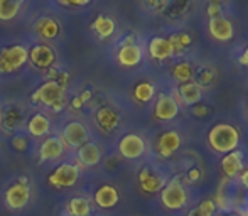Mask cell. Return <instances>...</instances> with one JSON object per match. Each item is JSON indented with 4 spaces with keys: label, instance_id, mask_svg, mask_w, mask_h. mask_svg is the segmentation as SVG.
<instances>
[{
    "label": "cell",
    "instance_id": "7",
    "mask_svg": "<svg viewBox=\"0 0 248 216\" xmlns=\"http://www.w3.org/2000/svg\"><path fill=\"white\" fill-rule=\"evenodd\" d=\"M88 128L79 122H69L64 128H62L61 140L64 142V145H69L73 149H79L85 144H88Z\"/></svg>",
    "mask_w": 248,
    "mask_h": 216
},
{
    "label": "cell",
    "instance_id": "38",
    "mask_svg": "<svg viewBox=\"0 0 248 216\" xmlns=\"http://www.w3.org/2000/svg\"><path fill=\"white\" fill-rule=\"evenodd\" d=\"M230 216H238V215H230Z\"/></svg>",
    "mask_w": 248,
    "mask_h": 216
},
{
    "label": "cell",
    "instance_id": "20",
    "mask_svg": "<svg viewBox=\"0 0 248 216\" xmlns=\"http://www.w3.org/2000/svg\"><path fill=\"white\" fill-rule=\"evenodd\" d=\"M34 31L37 32V36L43 37V39H54L59 36V24L56 22L51 17H41L36 24H34Z\"/></svg>",
    "mask_w": 248,
    "mask_h": 216
},
{
    "label": "cell",
    "instance_id": "33",
    "mask_svg": "<svg viewBox=\"0 0 248 216\" xmlns=\"http://www.w3.org/2000/svg\"><path fill=\"white\" fill-rule=\"evenodd\" d=\"M59 5L62 7H85L88 5V0H59Z\"/></svg>",
    "mask_w": 248,
    "mask_h": 216
},
{
    "label": "cell",
    "instance_id": "30",
    "mask_svg": "<svg viewBox=\"0 0 248 216\" xmlns=\"http://www.w3.org/2000/svg\"><path fill=\"white\" fill-rule=\"evenodd\" d=\"M216 211V203L213 200H204L201 201V203L198 204V206H194L193 210L189 211V215L187 216H213Z\"/></svg>",
    "mask_w": 248,
    "mask_h": 216
},
{
    "label": "cell",
    "instance_id": "37",
    "mask_svg": "<svg viewBox=\"0 0 248 216\" xmlns=\"http://www.w3.org/2000/svg\"><path fill=\"white\" fill-rule=\"evenodd\" d=\"M240 62H242L243 66H248V47L245 49V53L242 54V58H240Z\"/></svg>",
    "mask_w": 248,
    "mask_h": 216
},
{
    "label": "cell",
    "instance_id": "27",
    "mask_svg": "<svg viewBox=\"0 0 248 216\" xmlns=\"http://www.w3.org/2000/svg\"><path fill=\"white\" fill-rule=\"evenodd\" d=\"M170 43V46H172V53L174 56L181 54L183 51H186L187 47L191 46V43H193V39H191L189 34L186 32H177V34H172L170 37H167Z\"/></svg>",
    "mask_w": 248,
    "mask_h": 216
},
{
    "label": "cell",
    "instance_id": "6",
    "mask_svg": "<svg viewBox=\"0 0 248 216\" xmlns=\"http://www.w3.org/2000/svg\"><path fill=\"white\" fill-rule=\"evenodd\" d=\"M31 200V186L27 179H19L16 184L5 191V203L9 204L12 210H20L24 208Z\"/></svg>",
    "mask_w": 248,
    "mask_h": 216
},
{
    "label": "cell",
    "instance_id": "10",
    "mask_svg": "<svg viewBox=\"0 0 248 216\" xmlns=\"http://www.w3.org/2000/svg\"><path fill=\"white\" fill-rule=\"evenodd\" d=\"M202 96V90H201V85L196 81H189V83H184L177 88L176 95H174V100L183 105H196V103L201 100Z\"/></svg>",
    "mask_w": 248,
    "mask_h": 216
},
{
    "label": "cell",
    "instance_id": "17",
    "mask_svg": "<svg viewBox=\"0 0 248 216\" xmlns=\"http://www.w3.org/2000/svg\"><path fill=\"white\" fill-rule=\"evenodd\" d=\"M221 169L228 179L236 177L243 169V154L240 151H233L221 159Z\"/></svg>",
    "mask_w": 248,
    "mask_h": 216
},
{
    "label": "cell",
    "instance_id": "11",
    "mask_svg": "<svg viewBox=\"0 0 248 216\" xmlns=\"http://www.w3.org/2000/svg\"><path fill=\"white\" fill-rule=\"evenodd\" d=\"M139 184L145 193H157V191L164 189L166 181H164L162 174H159L157 170L150 169V167H144L139 174Z\"/></svg>",
    "mask_w": 248,
    "mask_h": 216
},
{
    "label": "cell",
    "instance_id": "18",
    "mask_svg": "<svg viewBox=\"0 0 248 216\" xmlns=\"http://www.w3.org/2000/svg\"><path fill=\"white\" fill-rule=\"evenodd\" d=\"M120 200V194H118L117 187L110 186V184H103L98 191L95 193V203L96 206L108 210V208H113L115 204Z\"/></svg>",
    "mask_w": 248,
    "mask_h": 216
},
{
    "label": "cell",
    "instance_id": "4",
    "mask_svg": "<svg viewBox=\"0 0 248 216\" xmlns=\"http://www.w3.org/2000/svg\"><path fill=\"white\" fill-rule=\"evenodd\" d=\"M160 201L167 210H181L187 203V193L177 177L164 186L160 191Z\"/></svg>",
    "mask_w": 248,
    "mask_h": 216
},
{
    "label": "cell",
    "instance_id": "26",
    "mask_svg": "<svg viewBox=\"0 0 248 216\" xmlns=\"http://www.w3.org/2000/svg\"><path fill=\"white\" fill-rule=\"evenodd\" d=\"M68 213L71 216H90L92 206L86 198H73L68 204Z\"/></svg>",
    "mask_w": 248,
    "mask_h": 216
},
{
    "label": "cell",
    "instance_id": "2",
    "mask_svg": "<svg viewBox=\"0 0 248 216\" xmlns=\"http://www.w3.org/2000/svg\"><path fill=\"white\" fill-rule=\"evenodd\" d=\"M32 102L44 105L54 111L62 110L66 103L64 98V86H61L58 81H46L44 85H41L36 92L32 93Z\"/></svg>",
    "mask_w": 248,
    "mask_h": 216
},
{
    "label": "cell",
    "instance_id": "22",
    "mask_svg": "<svg viewBox=\"0 0 248 216\" xmlns=\"http://www.w3.org/2000/svg\"><path fill=\"white\" fill-rule=\"evenodd\" d=\"M78 161L83 166H96L101 161V151L96 144H85L83 147L78 149Z\"/></svg>",
    "mask_w": 248,
    "mask_h": 216
},
{
    "label": "cell",
    "instance_id": "15",
    "mask_svg": "<svg viewBox=\"0 0 248 216\" xmlns=\"http://www.w3.org/2000/svg\"><path fill=\"white\" fill-rule=\"evenodd\" d=\"M181 147V137L177 132H164L162 135L157 140V152H159L162 157H170L177 149Z\"/></svg>",
    "mask_w": 248,
    "mask_h": 216
},
{
    "label": "cell",
    "instance_id": "23",
    "mask_svg": "<svg viewBox=\"0 0 248 216\" xmlns=\"http://www.w3.org/2000/svg\"><path fill=\"white\" fill-rule=\"evenodd\" d=\"M51 122L44 113H36L29 120V134L32 137H43V135L49 134Z\"/></svg>",
    "mask_w": 248,
    "mask_h": 216
},
{
    "label": "cell",
    "instance_id": "28",
    "mask_svg": "<svg viewBox=\"0 0 248 216\" xmlns=\"http://www.w3.org/2000/svg\"><path fill=\"white\" fill-rule=\"evenodd\" d=\"M172 76L176 81H179L181 85L184 83H189L194 76V69L189 62H179V64L174 66V71H172Z\"/></svg>",
    "mask_w": 248,
    "mask_h": 216
},
{
    "label": "cell",
    "instance_id": "29",
    "mask_svg": "<svg viewBox=\"0 0 248 216\" xmlns=\"http://www.w3.org/2000/svg\"><path fill=\"white\" fill-rule=\"evenodd\" d=\"M154 95H155V88H154L152 83H139L137 86H135L134 90V98L137 100V102L140 103H147L150 100L154 98Z\"/></svg>",
    "mask_w": 248,
    "mask_h": 216
},
{
    "label": "cell",
    "instance_id": "24",
    "mask_svg": "<svg viewBox=\"0 0 248 216\" xmlns=\"http://www.w3.org/2000/svg\"><path fill=\"white\" fill-rule=\"evenodd\" d=\"M92 27H93V31L98 34L100 39H107V37H110L111 34L115 32L113 19H110V17H107V15H98V17H96V19L93 20Z\"/></svg>",
    "mask_w": 248,
    "mask_h": 216
},
{
    "label": "cell",
    "instance_id": "16",
    "mask_svg": "<svg viewBox=\"0 0 248 216\" xmlns=\"http://www.w3.org/2000/svg\"><path fill=\"white\" fill-rule=\"evenodd\" d=\"M118 62L125 68H132L137 66L142 61V47L139 44H124L117 54Z\"/></svg>",
    "mask_w": 248,
    "mask_h": 216
},
{
    "label": "cell",
    "instance_id": "32",
    "mask_svg": "<svg viewBox=\"0 0 248 216\" xmlns=\"http://www.w3.org/2000/svg\"><path fill=\"white\" fill-rule=\"evenodd\" d=\"M221 10L223 5L219 2H211L208 5V15L209 19H215V17H221Z\"/></svg>",
    "mask_w": 248,
    "mask_h": 216
},
{
    "label": "cell",
    "instance_id": "14",
    "mask_svg": "<svg viewBox=\"0 0 248 216\" xmlns=\"http://www.w3.org/2000/svg\"><path fill=\"white\" fill-rule=\"evenodd\" d=\"M64 149H66V145H64V142L61 140V137H47L39 147L41 162L59 159L62 155V152H64Z\"/></svg>",
    "mask_w": 248,
    "mask_h": 216
},
{
    "label": "cell",
    "instance_id": "21",
    "mask_svg": "<svg viewBox=\"0 0 248 216\" xmlns=\"http://www.w3.org/2000/svg\"><path fill=\"white\" fill-rule=\"evenodd\" d=\"M96 122H98L101 130L113 132L115 128L118 127L120 118H118L117 111L111 110V108H108V107H105V108H100V110L96 111Z\"/></svg>",
    "mask_w": 248,
    "mask_h": 216
},
{
    "label": "cell",
    "instance_id": "19",
    "mask_svg": "<svg viewBox=\"0 0 248 216\" xmlns=\"http://www.w3.org/2000/svg\"><path fill=\"white\" fill-rule=\"evenodd\" d=\"M149 54L157 61H164V59L174 56L172 46H170L167 37H154L149 43Z\"/></svg>",
    "mask_w": 248,
    "mask_h": 216
},
{
    "label": "cell",
    "instance_id": "3",
    "mask_svg": "<svg viewBox=\"0 0 248 216\" xmlns=\"http://www.w3.org/2000/svg\"><path fill=\"white\" fill-rule=\"evenodd\" d=\"M29 59V51L20 44L0 49V75L20 69Z\"/></svg>",
    "mask_w": 248,
    "mask_h": 216
},
{
    "label": "cell",
    "instance_id": "36",
    "mask_svg": "<svg viewBox=\"0 0 248 216\" xmlns=\"http://www.w3.org/2000/svg\"><path fill=\"white\" fill-rule=\"evenodd\" d=\"M201 81L202 83H209V81H211V71H209V69L201 75Z\"/></svg>",
    "mask_w": 248,
    "mask_h": 216
},
{
    "label": "cell",
    "instance_id": "31",
    "mask_svg": "<svg viewBox=\"0 0 248 216\" xmlns=\"http://www.w3.org/2000/svg\"><path fill=\"white\" fill-rule=\"evenodd\" d=\"M27 137L26 135H16V137L12 139V147L16 149V151L19 152H24L27 149Z\"/></svg>",
    "mask_w": 248,
    "mask_h": 216
},
{
    "label": "cell",
    "instance_id": "34",
    "mask_svg": "<svg viewBox=\"0 0 248 216\" xmlns=\"http://www.w3.org/2000/svg\"><path fill=\"white\" fill-rule=\"evenodd\" d=\"M90 96H92V93H90V92H85V93H83V95L76 96V98L73 100V103H71L73 108H79V107L83 105V103L86 102V100H90Z\"/></svg>",
    "mask_w": 248,
    "mask_h": 216
},
{
    "label": "cell",
    "instance_id": "8",
    "mask_svg": "<svg viewBox=\"0 0 248 216\" xmlns=\"http://www.w3.org/2000/svg\"><path fill=\"white\" fill-rule=\"evenodd\" d=\"M118 151L125 159H139L144 155L145 152V140L137 134H128L125 137H122V140L118 142Z\"/></svg>",
    "mask_w": 248,
    "mask_h": 216
},
{
    "label": "cell",
    "instance_id": "9",
    "mask_svg": "<svg viewBox=\"0 0 248 216\" xmlns=\"http://www.w3.org/2000/svg\"><path fill=\"white\" fill-rule=\"evenodd\" d=\"M208 29L211 37H215L219 43H228L235 36V31H233V24L230 22L226 17H215V19H209Z\"/></svg>",
    "mask_w": 248,
    "mask_h": 216
},
{
    "label": "cell",
    "instance_id": "35",
    "mask_svg": "<svg viewBox=\"0 0 248 216\" xmlns=\"http://www.w3.org/2000/svg\"><path fill=\"white\" fill-rule=\"evenodd\" d=\"M240 183H242V186L245 187V189H248V169L240 172Z\"/></svg>",
    "mask_w": 248,
    "mask_h": 216
},
{
    "label": "cell",
    "instance_id": "25",
    "mask_svg": "<svg viewBox=\"0 0 248 216\" xmlns=\"http://www.w3.org/2000/svg\"><path fill=\"white\" fill-rule=\"evenodd\" d=\"M22 0H0V20H12L19 14Z\"/></svg>",
    "mask_w": 248,
    "mask_h": 216
},
{
    "label": "cell",
    "instance_id": "13",
    "mask_svg": "<svg viewBox=\"0 0 248 216\" xmlns=\"http://www.w3.org/2000/svg\"><path fill=\"white\" fill-rule=\"evenodd\" d=\"M29 59L36 68L39 69H46L51 68L52 62L56 59L54 49L47 44H36L32 49L29 51Z\"/></svg>",
    "mask_w": 248,
    "mask_h": 216
},
{
    "label": "cell",
    "instance_id": "5",
    "mask_svg": "<svg viewBox=\"0 0 248 216\" xmlns=\"http://www.w3.org/2000/svg\"><path fill=\"white\" fill-rule=\"evenodd\" d=\"M78 177H79V167L76 164L64 162L52 170L49 177H47V181H49V184L52 187H56V189H64V187L75 186Z\"/></svg>",
    "mask_w": 248,
    "mask_h": 216
},
{
    "label": "cell",
    "instance_id": "1",
    "mask_svg": "<svg viewBox=\"0 0 248 216\" xmlns=\"http://www.w3.org/2000/svg\"><path fill=\"white\" fill-rule=\"evenodd\" d=\"M208 142L213 151L221 152V154H230L236 151L240 144V132L230 123H218L209 130Z\"/></svg>",
    "mask_w": 248,
    "mask_h": 216
},
{
    "label": "cell",
    "instance_id": "12",
    "mask_svg": "<svg viewBox=\"0 0 248 216\" xmlns=\"http://www.w3.org/2000/svg\"><path fill=\"white\" fill-rule=\"evenodd\" d=\"M177 113H179V105H177V102L174 100V96L160 95L155 103V108H154L155 118H159V120H162V122H167V120L176 118Z\"/></svg>",
    "mask_w": 248,
    "mask_h": 216
}]
</instances>
